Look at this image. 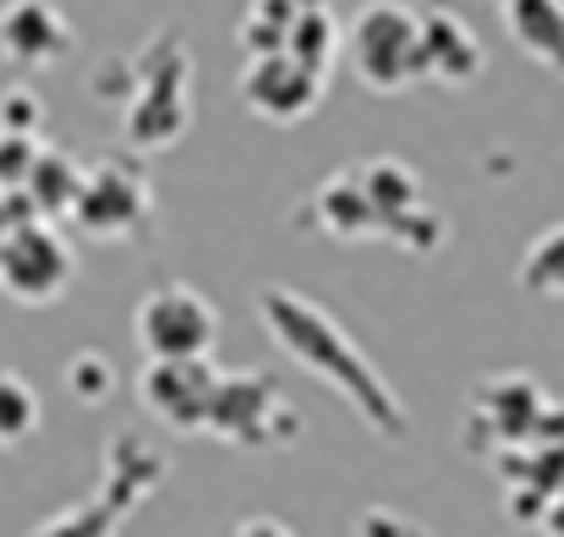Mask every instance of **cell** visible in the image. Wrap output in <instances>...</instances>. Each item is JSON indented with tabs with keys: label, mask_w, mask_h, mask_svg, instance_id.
<instances>
[{
	"label": "cell",
	"mask_w": 564,
	"mask_h": 537,
	"mask_svg": "<svg viewBox=\"0 0 564 537\" xmlns=\"http://www.w3.org/2000/svg\"><path fill=\"white\" fill-rule=\"evenodd\" d=\"M33 160H39V143L33 138H6L0 132V192H22Z\"/></svg>",
	"instance_id": "cell-24"
},
{
	"label": "cell",
	"mask_w": 564,
	"mask_h": 537,
	"mask_svg": "<svg viewBox=\"0 0 564 537\" xmlns=\"http://www.w3.org/2000/svg\"><path fill=\"white\" fill-rule=\"evenodd\" d=\"M0 132L39 143V132H44V99H39L33 88H22V83L6 88V94H0Z\"/></svg>",
	"instance_id": "cell-23"
},
{
	"label": "cell",
	"mask_w": 564,
	"mask_h": 537,
	"mask_svg": "<svg viewBox=\"0 0 564 537\" xmlns=\"http://www.w3.org/2000/svg\"><path fill=\"white\" fill-rule=\"evenodd\" d=\"M171 477V455L143 433V428H121L105 444V477L94 488V500L39 522L28 537H121L132 522V511Z\"/></svg>",
	"instance_id": "cell-3"
},
{
	"label": "cell",
	"mask_w": 564,
	"mask_h": 537,
	"mask_svg": "<svg viewBox=\"0 0 564 537\" xmlns=\"http://www.w3.org/2000/svg\"><path fill=\"white\" fill-rule=\"evenodd\" d=\"M422 17V77L444 83V88H466L482 72V39L444 6L416 11Z\"/></svg>",
	"instance_id": "cell-15"
},
{
	"label": "cell",
	"mask_w": 564,
	"mask_h": 537,
	"mask_svg": "<svg viewBox=\"0 0 564 537\" xmlns=\"http://www.w3.org/2000/svg\"><path fill=\"white\" fill-rule=\"evenodd\" d=\"M116 94L127 99L121 116V143L132 160L143 154H171L192 127V55L176 22H165L132 61H110Z\"/></svg>",
	"instance_id": "cell-2"
},
{
	"label": "cell",
	"mask_w": 564,
	"mask_h": 537,
	"mask_svg": "<svg viewBox=\"0 0 564 537\" xmlns=\"http://www.w3.org/2000/svg\"><path fill=\"white\" fill-rule=\"evenodd\" d=\"M538 533H543V537H564V488L549 500V511L538 516Z\"/></svg>",
	"instance_id": "cell-27"
},
{
	"label": "cell",
	"mask_w": 564,
	"mask_h": 537,
	"mask_svg": "<svg viewBox=\"0 0 564 537\" xmlns=\"http://www.w3.org/2000/svg\"><path fill=\"white\" fill-rule=\"evenodd\" d=\"M357 537H427L416 522H405L400 511H389V505H373V511H362L357 516Z\"/></svg>",
	"instance_id": "cell-25"
},
{
	"label": "cell",
	"mask_w": 564,
	"mask_h": 537,
	"mask_svg": "<svg viewBox=\"0 0 564 537\" xmlns=\"http://www.w3.org/2000/svg\"><path fill=\"white\" fill-rule=\"evenodd\" d=\"M258 319H263L269 341L285 357L302 373H313L324 389H335L362 417V428H373L389 444H400L411 433L405 400L394 395V384L378 373V362H368V352L351 341V330L329 308H318L313 297H302L291 286H263L258 291Z\"/></svg>",
	"instance_id": "cell-1"
},
{
	"label": "cell",
	"mask_w": 564,
	"mask_h": 537,
	"mask_svg": "<svg viewBox=\"0 0 564 537\" xmlns=\"http://www.w3.org/2000/svg\"><path fill=\"white\" fill-rule=\"evenodd\" d=\"M527 444H564V400H549L532 373H488L466 400L460 450L494 461Z\"/></svg>",
	"instance_id": "cell-4"
},
{
	"label": "cell",
	"mask_w": 564,
	"mask_h": 537,
	"mask_svg": "<svg viewBox=\"0 0 564 537\" xmlns=\"http://www.w3.org/2000/svg\"><path fill=\"white\" fill-rule=\"evenodd\" d=\"M225 537H296L285 522H274V516H247V522H236Z\"/></svg>",
	"instance_id": "cell-26"
},
{
	"label": "cell",
	"mask_w": 564,
	"mask_h": 537,
	"mask_svg": "<svg viewBox=\"0 0 564 537\" xmlns=\"http://www.w3.org/2000/svg\"><path fill=\"white\" fill-rule=\"evenodd\" d=\"M285 55H296L302 66H313L318 77H329V66H335V55H340V22H335V11H329V6L302 11V17L291 22V33H285Z\"/></svg>",
	"instance_id": "cell-20"
},
{
	"label": "cell",
	"mask_w": 564,
	"mask_h": 537,
	"mask_svg": "<svg viewBox=\"0 0 564 537\" xmlns=\"http://www.w3.org/2000/svg\"><path fill=\"white\" fill-rule=\"evenodd\" d=\"M351 181L362 192V203L373 208V225L383 241L405 247V253H438L449 225L444 214L427 203V186L422 176L400 160V154H368L351 165Z\"/></svg>",
	"instance_id": "cell-6"
},
{
	"label": "cell",
	"mask_w": 564,
	"mask_h": 537,
	"mask_svg": "<svg viewBox=\"0 0 564 537\" xmlns=\"http://www.w3.org/2000/svg\"><path fill=\"white\" fill-rule=\"evenodd\" d=\"M39 417H44V406H39V389H33L22 373L0 367V450H17V444H28V439L39 433Z\"/></svg>",
	"instance_id": "cell-21"
},
{
	"label": "cell",
	"mask_w": 564,
	"mask_h": 537,
	"mask_svg": "<svg viewBox=\"0 0 564 537\" xmlns=\"http://www.w3.org/2000/svg\"><path fill=\"white\" fill-rule=\"evenodd\" d=\"M346 55L362 88L405 94L422 83V17L405 0H368L346 28Z\"/></svg>",
	"instance_id": "cell-8"
},
{
	"label": "cell",
	"mask_w": 564,
	"mask_h": 537,
	"mask_svg": "<svg viewBox=\"0 0 564 537\" xmlns=\"http://www.w3.org/2000/svg\"><path fill=\"white\" fill-rule=\"evenodd\" d=\"M219 367L208 357L197 362H149L138 373V400L149 417H160L171 433H203L208 400H214Z\"/></svg>",
	"instance_id": "cell-12"
},
{
	"label": "cell",
	"mask_w": 564,
	"mask_h": 537,
	"mask_svg": "<svg viewBox=\"0 0 564 537\" xmlns=\"http://www.w3.org/2000/svg\"><path fill=\"white\" fill-rule=\"evenodd\" d=\"M77 186H83V165L72 160V154H61V149H39V160H33V171H28V186H22V197L33 203V214L39 219H66L72 214V203H77Z\"/></svg>",
	"instance_id": "cell-17"
},
{
	"label": "cell",
	"mask_w": 564,
	"mask_h": 537,
	"mask_svg": "<svg viewBox=\"0 0 564 537\" xmlns=\"http://www.w3.org/2000/svg\"><path fill=\"white\" fill-rule=\"evenodd\" d=\"M77 50L72 17L55 0H6L0 6V55L17 72H50Z\"/></svg>",
	"instance_id": "cell-13"
},
{
	"label": "cell",
	"mask_w": 564,
	"mask_h": 537,
	"mask_svg": "<svg viewBox=\"0 0 564 537\" xmlns=\"http://www.w3.org/2000/svg\"><path fill=\"white\" fill-rule=\"evenodd\" d=\"M72 230L88 241H149L154 236V186L149 165L121 154V160H99L94 171H83L77 203H72Z\"/></svg>",
	"instance_id": "cell-7"
},
{
	"label": "cell",
	"mask_w": 564,
	"mask_h": 537,
	"mask_svg": "<svg viewBox=\"0 0 564 537\" xmlns=\"http://www.w3.org/2000/svg\"><path fill=\"white\" fill-rule=\"evenodd\" d=\"M132 335H138V346H143L149 362H197L208 357L214 341H219V308L203 291L171 280V286H154L138 302Z\"/></svg>",
	"instance_id": "cell-9"
},
{
	"label": "cell",
	"mask_w": 564,
	"mask_h": 537,
	"mask_svg": "<svg viewBox=\"0 0 564 537\" xmlns=\"http://www.w3.org/2000/svg\"><path fill=\"white\" fill-rule=\"evenodd\" d=\"M505 28L510 39L549 72L564 77V0H505Z\"/></svg>",
	"instance_id": "cell-16"
},
{
	"label": "cell",
	"mask_w": 564,
	"mask_h": 537,
	"mask_svg": "<svg viewBox=\"0 0 564 537\" xmlns=\"http://www.w3.org/2000/svg\"><path fill=\"white\" fill-rule=\"evenodd\" d=\"M203 433H214L219 444H236V450H285L302 439V411L285 400V389L269 367L219 373Z\"/></svg>",
	"instance_id": "cell-5"
},
{
	"label": "cell",
	"mask_w": 564,
	"mask_h": 537,
	"mask_svg": "<svg viewBox=\"0 0 564 537\" xmlns=\"http://www.w3.org/2000/svg\"><path fill=\"white\" fill-rule=\"evenodd\" d=\"M77 280V253L50 219H28L0 236V291L22 308H50Z\"/></svg>",
	"instance_id": "cell-10"
},
{
	"label": "cell",
	"mask_w": 564,
	"mask_h": 537,
	"mask_svg": "<svg viewBox=\"0 0 564 537\" xmlns=\"http://www.w3.org/2000/svg\"><path fill=\"white\" fill-rule=\"evenodd\" d=\"M324 88H329V77H318L313 66H302V61L285 55V50H280V55H258V61H247V72H241V99H247V110L263 116V121H274V127L307 121V116L318 110Z\"/></svg>",
	"instance_id": "cell-11"
},
{
	"label": "cell",
	"mask_w": 564,
	"mask_h": 537,
	"mask_svg": "<svg viewBox=\"0 0 564 537\" xmlns=\"http://www.w3.org/2000/svg\"><path fill=\"white\" fill-rule=\"evenodd\" d=\"M313 6H329V0H252V11L241 17L236 44L247 50V61H258V55H280L291 22H296L302 11H313Z\"/></svg>",
	"instance_id": "cell-18"
},
{
	"label": "cell",
	"mask_w": 564,
	"mask_h": 537,
	"mask_svg": "<svg viewBox=\"0 0 564 537\" xmlns=\"http://www.w3.org/2000/svg\"><path fill=\"white\" fill-rule=\"evenodd\" d=\"M494 472L505 483V511L521 527H538V516L549 511V500L564 488V444L505 450V455H494Z\"/></svg>",
	"instance_id": "cell-14"
},
{
	"label": "cell",
	"mask_w": 564,
	"mask_h": 537,
	"mask_svg": "<svg viewBox=\"0 0 564 537\" xmlns=\"http://www.w3.org/2000/svg\"><path fill=\"white\" fill-rule=\"evenodd\" d=\"M66 389L83 400V406H105L116 395V367L99 357V352H77L66 362Z\"/></svg>",
	"instance_id": "cell-22"
},
{
	"label": "cell",
	"mask_w": 564,
	"mask_h": 537,
	"mask_svg": "<svg viewBox=\"0 0 564 537\" xmlns=\"http://www.w3.org/2000/svg\"><path fill=\"white\" fill-rule=\"evenodd\" d=\"M521 291L527 297H543V302H564V225H549L532 236V247L521 253V269H516Z\"/></svg>",
	"instance_id": "cell-19"
}]
</instances>
